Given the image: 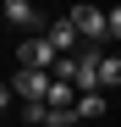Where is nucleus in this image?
<instances>
[{"label":"nucleus","instance_id":"obj_1","mask_svg":"<svg viewBox=\"0 0 121 127\" xmlns=\"http://www.w3.org/2000/svg\"><path fill=\"white\" fill-rule=\"evenodd\" d=\"M17 61H22L28 72H55V61H60V50L50 44V33H28L22 44H17Z\"/></svg>","mask_w":121,"mask_h":127},{"label":"nucleus","instance_id":"obj_2","mask_svg":"<svg viewBox=\"0 0 121 127\" xmlns=\"http://www.w3.org/2000/svg\"><path fill=\"white\" fill-rule=\"evenodd\" d=\"M72 22L83 33V44H105L110 39V11H99V6H72Z\"/></svg>","mask_w":121,"mask_h":127},{"label":"nucleus","instance_id":"obj_3","mask_svg":"<svg viewBox=\"0 0 121 127\" xmlns=\"http://www.w3.org/2000/svg\"><path fill=\"white\" fill-rule=\"evenodd\" d=\"M50 83H55L50 72H28L22 66V72H11V94L22 99V105H33V99H50Z\"/></svg>","mask_w":121,"mask_h":127},{"label":"nucleus","instance_id":"obj_4","mask_svg":"<svg viewBox=\"0 0 121 127\" xmlns=\"http://www.w3.org/2000/svg\"><path fill=\"white\" fill-rule=\"evenodd\" d=\"M50 44H55L60 55H72L77 44H83V33H77V22H72V17H60V22H50Z\"/></svg>","mask_w":121,"mask_h":127},{"label":"nucleus","instance_id":"obj_5","mask_svg":"<svg viewBox=\"0 0 121 127\" xmlns=\"http://www.w3.org/2000/svg\"><path fill=\"white\" fill-rule=\"evenodd\" d=\"M6 22H11V28H44L33 0H6Z\"/></svg>","mask_w":121,"mask_h":127},{"label":"nucleus","instance_id":"obj_6","mask_svg":"<svg viewBox=\"0 0 121 127\" xmlns=\"http://www.w3.org/2000/svg\"><path fill=\"white\" fill-rule=\"evenodd\" d=\"M50 116H55V105H50V99H33V105H22V122H28V127H50Z\"/></svg>","mask_w":121,"mask_h":127},{"label":"nucleus","instance_id":"obj_7","mask_svg":"<svg viewBox=\"0 0 121 127\" xmlns=\"http://www.w3.org/2000/svg\"><path fill=\"white\" fill-rule=\"evenodd\" d=\"M99 89H121V55H105V66H99Z\"/></svg>","mask_w":121,"mask_h":127},{"label":"nucleus","instance_id":"obj_8","mask_svg":"<svg viewBox=\"0 0 121 127\" xmlns=\"http://www.w3.org/2000/svg\"><path fill=\"white\" fill-rule=\"evenodd\" d=\"M77 116H105V94H83L77 99Z\"/></svg>","mask_w":121,"mask_h":127},{"label":"nucleus","instance_id":"obj_9","mask_svg":"<svg viewBox=\"0 0 121 127\" xmlns=\"http://www.w3.org/2000/svg\"><path fill=\"white\" fill-rule=\"evenodd\" d=\"M110 39H121V0L110 6Z\"/></svg>","mask_w":121,"mask_h":127},{"label":"nucleus","instance_id":"obj_10","mask_svg":"<svg viewBox=\"0 0 121 127\" xmlns=\"http://www.w3.org/2000/svg\"><path fill=\"white\" fill-rule=\"evenodd\" d=\"M110 127H116V122H110Z\"/></svg>","mask_w":121,"mask_h":127}]
</instances>
